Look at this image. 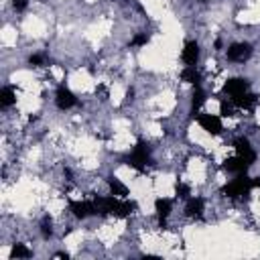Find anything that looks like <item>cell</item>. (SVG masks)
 <instances>
[{
	"instance_id": "cell-18",
	"label": "cell",
	"mask_w": 260,
	"mask_h": 260,
	"mask_svg": "<svg viewBox=\"0 0 260 260\" xmlns=\"http://www.w3.org/2000/svg\"><path fill=\"white\" fill-rule=\"evenodd\" d=\"M14 104H16V91H14V87H10V85L2 87V91H0V106L2 108H10Z\"/></svg>"
},
{
	"instance_id": "cell-15",
	"label": "cell",
	"mask_w": 260,
	"mask_h": 260,
	"mask_svg": "<svg viewBox=\"0 0 260 260\" xmlns=\"http://www.w3.org/2000/svg\"><path fill=\"white\" fill-rule=\"evenodd\" d=\"M205 104V91L201 89V85H195L193 87V93H191V116L197 118L199 116V108Z\"/></svg>"
},
{
	"instance_id": "cell-26",
	"label": "cell",
	"mask_w": 260,
	"mask_h": 260,
	"mask_svg": "<svg viewBox=\"0 0 260 260\" xmlns=\"http://www.w3.org/2000/svg\"><path fill=\"white\" fill-rule=\"evenodd\" d=\"M55 258H65V260H67V258H69V254H67V252H57V254H55Z\"/></svg>"
},
{
	"instance_id": "cell-20",
	"label": "cell",
	"mask_w": 260,
	"mask_h": 260,
	"mask_svg": "<svg viewBox=\"0 0 260 260\" xmlns=\"http://www.w3.org/2000/svg\"><path fill=\"white\" fill-rule=\"evenodd\" d=\"M234 110H236V106H234V102L230 100V98H221L219 100V114L221 116H234Z\"/></svg>"
},
{
	"instance_id": "cell-19",
	"label": "cell",
	"mask_w": 260,
	"mask_h": 260,
	"mask_svg": "<svg viewBox=\"0 0 260 260\" xmlns=\"http://www.w3.org/2000/svg\"><path fill=\"white\" fill-rule=\"evenodd\" d=\"M32 256V252L24 246V244H12V248H10V258L14 260V258H30Z\"/></svg>"
},
{
	"instance_id": "cell-10",
	"label": "cell",
	"mask_w": 260,
	"mask_h": 260,
	"mask_svg": "<svg viewBox=\"0 0 260 260\" xmlns=\"http://www.w3.org/2000/svg\"><path fill=\"white\" fill-rule=\"evenodd\" d=\"M223 171H228V173H234V175H244V173H248V169L252 167L246 158H242V156H230V158H225L223 160Z\"/></svg>"
},
{
	"instance_id": "cell-23",
	"label": "cell",
	"mask_w": 260,
	"mask_h": 260,
	"mask_svg": "<svg viewBox=\"0 0 260 260\" xmlns=\"http://www.w3.org/2000/svg\"><path fill=\"white\" fill-rule=\"evenodd\" d=\"M175 193H177V197H181V199H189V187L183 183V181H177L175 183Z\"/></svg>"
},
{
	"instance_id": "cell-8",
	"label": "cell",
	"mask_w": 260,
	"mask_h": 260,
	"mask_svg": "<svg viewBox=\"0 0 260 260\" xmlns=\"http://www.w3.org/2000/svg\"><path fill=\"white\" fill-rule=\"evenodd\" d=\"M232 146L236 148V154H238V156L246 158L250 165L256 162V152H254V148H252V144H250V140H248L246 136H238V138H234Z\"/></svg>"
},
{
	"instance_id": "cell-27",
	"label": "cell",
	"mask_w": 260,
	"mask_h": 260,
	"mask_svg": "<svg viewBox=\"0 0 260 260\" xmlns=\"http://www.w3.org/2000/svg\"><path fill=\"white\" fill-rule=\"evenodd\" d=\"M215 49H217V51L221 49V39H217V41H215Z\"/></svg>"
},
{
	"instance_id": "cell-2",
	"label": "cell",
	"mask_w": 260,
	"mask_h": 260,
	"mask_svg": "<svg viewBox=\"0 0 260 260\" xmlns=\"http://www.w3.org/2000/svg\"><path fill=\"white\" fill-rule=\"evenodd\" d=\"M252 189H254V179H250L244 173V175H236L230 183H225L221 187V195L230 199H238V197H246Z\"/></svg>"
},
{
	"instance_id": "cell-22",
	"label": "cell",
	"mask_w": 260,
	"mask_h": 260,
	"mask_svg": "<svg viewBox=\"0 0 260 260\" xmlns=\"http://www.w3.org/2000/svg\"><path fill=\"white\" fill-rule=\"evenodd\" d=\"M45 63H47L45 53H32V55L28 57V65H32V67H43Z\"/></svg>"
},
{
	"instance_id": "cell-11",
	"label": "cell",
	"mask_w": 260,
	"mask_h": 260,
	"mask_svg": "<svg viewBox=\"0 0 260 260\" xmlns=\"http://www.w3.org/2000/svg\"><path fill=\"white\" fill-rule=\"evenodd\" d=\"M171 209H173V199H169V197H158V199L154 201V211H156V217H158V225H160V228L167 225V217H169Z\"/></svg>"
},
{
	"instance_id": "cell-4",
	"label": "cell",
	"mask_w": 260,
	"mask_h": 260,
	"mask_svg": "<svg viewBox=\"0 0 260 260\" xmlns=\"http://www.w3.org/2000/svg\"><path fill=\"white\" fill-rule=\"evenodd\" d=\"M221 91H223V95H228L230 100H232V98H238V95L250 91V81L244 79V77H232V79H228V81L223 83V89H221Z\"/></svg>"
},
{
	"instance_id": "cell-21",
	"label": "cell",
	"mask_w": 260,
	"mask_h": 260,
	"mask_svg": "<svg viewBox=\"0 0 260 260\" xmlns=\"http://www.w3.org/2000/svg\"><path fill=\"white\" fill-rule=\"evenodd\" d=\"M41 236H43L45 240H49V238L53 236V223H51V217H49V215H45V217L41 219Z\"/></svg>"
},
{
	"instance_id": "cell-1",
	"label": "cell",
	"mask_w": 260,
	"mask_h": 260,
	"mask_svg": "<svg viewBox=\"0 0 260 260\" xmlns=\"http://www.w3.org/2000/svg\"><path fill=\"white\" fill-rule=\"evenodd\" d=\"M93 205H95V213L98 215H116V217H128L130 213H134L138 209L136 201L132 199H120L116 195H108V197H102V195H95L93 199Z\"/></svg>"
},
{
	"instance_id": "cell-3",
	"label": "cell",
	"mask_w": 260,
	"mask_h": 260,
	"mask_svg": "<svg viewBox=\"0 0 260 260\" xmlns=\"http://www.w3.org/2000/svg\"><path fill=\"white\" fill-rule=\"evenodd\" d=\"M124 162L128 167H132V169H136V171H144L146 165L150 162V148H148V144L144 140H138L136 146L132 148L130 156H126Z\"/></svg>"
},
{
	"instance_id": "cell-6",
	"label": "cell",
	"mask_w": 260,
	"mask_h": 260,
	"mask_svg": "<svg viewBox=\"0 0 260 260\" xmlns=\"http://www.w3.org/2000/svg\"><path fill=\"white\" fill-rule=\"evenodd\" d=\"M197 122H199V126H201L207 134H211V136H217V134H221V130H223L221 118L215 116V114H199V116H197Z\"/></svg>"
},
{
	"instance_id": "cell-13",
	"label": "cell",
	"mask_w": 260,
	"mask_h": 260,
	"mask_svg": "<svg viewBox=\"0 0 260 260\" xmlns=\"http://www.w3.org/2000/svg\"><path fill=\"white\" fill-rule=\"evenodd\" d=\"M232 102H234V106H236V108L252 112V110L258 106V95H256V93L246 91V93H242V95H238V98H232Z\"/></svg>"
},
{
	"instance_id": "cell-12",
	"label": "cell",
	"mask_w": 260,
	"mask_h": 260,
	"mask_svg": "<svg viewBox=\"0 0 260 260\" xmlns=\"http://www.w3.org/2000/svg\"><path fill=\"white\" fill-rule=\"evenodd\" d=\"M181 59L185 61V65H197L199 61V43L197 41H187L181 53Z\"/></svg>"
},
{
	"instance_id": "cell-28",
	"label": "cell",
	"mask_w": 260,
	"mask_h": 260,
	"mask_svg": "<svg viewBox=\"0 0 260 260\" xmlns=\"http://www.w3.org/2000/svg\"><path fill=\"white\" fill-rule=\"evenodd\" d=\"M254 187H258V189H260V177H256V179H254Z\"/></svg>"
},
{
	"instance_id": "cell-7",
	"label": "cell",
	"mask_w": 260,
	"mask_h": 260,
	"mask_svg": "<svg viewBox=\"0 0 260 260\" xmlns=\"http://www.w3.org/2000/svg\"><path fill=\"white\" fill-rule=\"evenodd\" d=\"M55 104H57V108H59V110H69V108L77 106L79 102H77L75 93H73L69 87L59 85V87H57V91H55Z\"/></svg>"
},
{
	"instance_id": "cell-24",
	"label": "cell",
	"mask_w": 260,
	"mask_h": 260,
	"mask_svg": "<svg viewBox=\"0 0 260 260\" xmlns=\"http://www.w3.org/2000/svg\"><path fill=\"white\" fill-rule=\"evenodd\" d=\"M150 41V37L146 35V32H138V35H134V39L130 41V47H142V45H146Z\"/></svg>"
},
{
	"instance_id": "cell-9",
	"label": "cell",
	"mask_w": 260,
	"mask_h": 260,
	"mask_svg": "<svg viewBox=\"0 0 260 260\" xmlns=\"http://www.w3.org/2000/svg\"><path fill=\"white\" fill-rule=\"evenodd\" d=\"M69 211H71L77 219H85V217H89V215H98L93 201H69Z\"/></svg>"
},
{
	"instance_id": "cell-17",
	"label": "cell",
	"mask_w": 260,
	"mask_h": 260,
	"mask_svg": "<svg viewBox=\"0 0 260 260\" xmlns=\"http://www.w3.org/2000/svg\"><path fill=\"white\" fill-rule=\"evenodd\" d=\"M181 79H183L185 83H191L193 87H195V85H201V73L197 71L195 65H187V67L181 71Z\"/></svg>"
},
{
	"instance_id": "cell-14",
	"label": "cell",
	"mask_w": 260,
	"mask_h": 260,
	"mask_svg": "<svg viewBox=\"0 0 260 260\" xmlns=\"http://www.w3.org/2000/svg\"><path fill=\"white\" fill-rule=\"evenodd\" d=\"M203 205H205V201L201 197H189L187 199V205H185V215L187 217H201Z\"/></svg>"
},
{
	"instance_id": "cell-16",
	"label": "cell",
	"mask_w": 260,
	"mask_h": 260,
	"mask_svg": "<svg viewBox=\"0 0 260 260\" xmlns=\"http://www.w3.org/2000/svg\"><path fill=\"white\" fill-rule=\"evenodd\" d=\"M108 187H110V193H112V195H116V197H120V199H126V197H128V187H126L118 177L110 175V177H108Z\"/></svg>"
},
{
	"instance_id": "cell-25",
	"label": "cell",
	"mask_w": 260,
	"mask_h": 260,
	"mask_svg": "<svg viewBox=\"0 0 260 260\" xmlns=\"http://www.w3.org/2000/svg\"><path fill=\"white\" fill-rule=\"evenodd\" d=\"M10 2H12L14 10H18V12H22V10L28 6V0H10Z\"/></svg>"
},
{
	"instance_id": "cell-5",
	"label": "cell",
	"mask_w": 260,
	"mask_h": 260,
	"mask_svg": "<svg viewBox=\"0 0 260 260\" xmlns=\"http://www.w3.org/2000/svg\"><path fill=\"white\" fill-rule=\"evenodd\" d=\"M228 59L234 63H244L252 57V45L250 43H232L228 47Z\"/></svg>"
}]
</instances>
